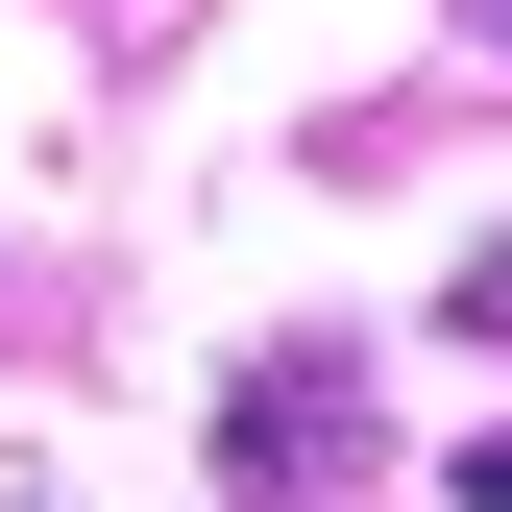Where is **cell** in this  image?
<instances>
[{
	"label": "cell",
	"instance_id": "1",
	"mask_svg": "<svg viewBox=\"0 0 512 512\" xmlns=\"http://www.w3.org/2000/svg\"><path fill=\"white\" fill-rule=\"evenodd\" d=\"M342 464H366V366H342V342H244V391H220V488H244V512H317Z\"/></svg>",
	"mask_w": 512,
	"mask_h": 512
},
{
	"label": "cell",
	"instance_id": "2",
	"mask_svg": "<svg viewBox=\"0 0 512 512\" xmlns=\"http://www.w3.org/2000/svg\"><path fill=\"white\" fill-rule=\"evenodd\" d=\"M464 342H512V244H488V269H464Z\"/></svg>",
	"mask_w": 512,
	"mask_h": 512
},
{
	"label": "cell",
	"instance_id": "3",
	"mask_svg": "<svg viewBox=\"0 0 512 512\" xmlns=\"http://www.w3.org/2000/svg\"><path fill=\"white\" fill-rule=\"evenodd\" d=\"M464 512H512V439H464Z\"/></svg>",
	"mask_w": 512,
	"mask_h": 512
},
{
	"label": "cell",
	"instance_id": "4",
	"mask_svg": "<svg viewBox=\"0 0 512 512\" xmlns=\"http://www.w3.org/2000/svg\"><path fill=\"white\" fill-rule=\"evenodd\" d=\"M464 49H512V0H464Z\"/></svg>",
	"mask_w": 512,
	"mask_h": 512
},
{
	"label": "cell",
	"instance_id": "5",
	"mask_svg": "<svg viewBox=\"0 0 512 512\" xmlns=\"http://www.w3.org/2000/svg\"><path fill=\"white\" fill-rule=\"evenodd\" d=\"M25 512H49V488H25Z\"/></svg>",
	"mask_w": 512,
	"mask_h": 512
}]
</instances>
